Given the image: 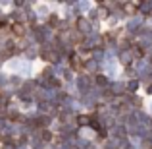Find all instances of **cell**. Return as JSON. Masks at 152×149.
<instances>
[{"mask_svg": "<svg viewBox=\"0 0 152 149\" xmlns=\"http://www.w3.org/2000/svg\"><path fill=\"white\" fill-rule=\"evenodd\" d=\"M12 31H14L15 35H23L25 31H23V25L21 23H15V25H12Z\"/></svg>", "mask_w": 152, "mask_h": 149, "instance_id": "1", "label": "cell"}, {"mask_svg": "<svg viewBox=\"0 0 152 149\" xmlns=\"http://www.w3.org/2000/svg\"><path fill=\"white\" fill-rule=\"evenodd\" d=\"M137 8H139V4H137V2H135V4H125V12H127V14H133Z\"/></svg>", "mask_w": 152, "mask_h": 149, "instance_id": "2", "label": "cell"}, {"mask_svg": "<svg viewBox=\"0 0 152 149\" xmlns=\"http://www.w3.org/2000/svg\"><path fill=\"white\" fill-rule=\"evenodd\" d=\"M79 27H81V31H87V27H89V21H87V19H79Z\"/></svg>", "mask_w": 152, "mask_h": 149, "instance_id": "3", "label": "cell"}, {"mask_svg": "<svg viewBox=\"0 0 152 149\" xmlns=\"http://www.w3.org/2000/svg\"><path fill=\"white\" fill-rule=\"evenodd\" d=\"M71 60H73V62H71V66H73V68H79V66H81V58H79V56H73Z\"/></svg>", "mask_w": 152, "mask_h": 149, "instance_id": "4", "label": "cell"}, {"mask_svg": "<svg viewBox=\"0 0 152 149\" xmlns=\"http://www.w3.org/2000/svg\"><path fill=\"white\" fill-rule=\"evenodd\" d=\"M96 82H98V85H106V78H104V76H98Z\"/></svg>", "mask_w": 152, "mask_h": 149, "instance_id": "5", "label": "cell"}, {"mask_svg": "<svg viewBox=\"0 0 152 149\" xmlns=\"http://www.w3.org/2000/svg\"><path fill=\"white\" fill-rule=\"evenodd\" d=\"M89 122V118H87V116H79V124H87Z\"/></svg>", "mask_w": 152, "mask_h": 149, "instance_id": "6", "label": "cell"}]
</instances>
